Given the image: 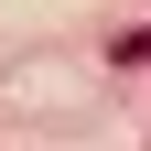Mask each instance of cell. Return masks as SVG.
<instances>
[{
	"label": "cell",
	"instance_id": "6da1fadb",
	"mask_svg": "<svg viewBox=\"0 0 151 151\" xmlns=\"http://www.w3.org/2000/svg\"><path fill=\"white\" fill-rule=\"evenodd\" d=\"M119 65H151V32H129V43H119Z\"/></svg>",
	"mask_w": 151,
	"mask_h": 151
}]
</instances>
